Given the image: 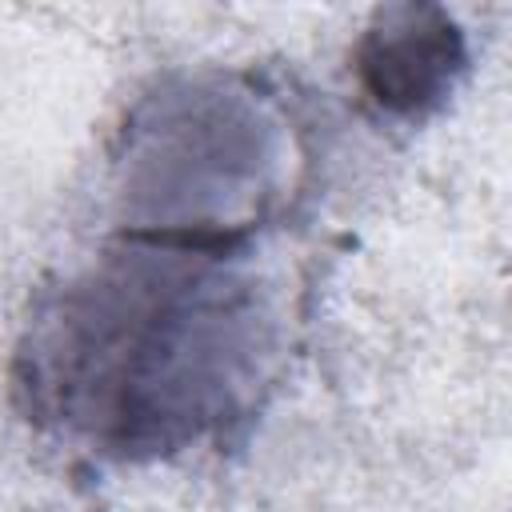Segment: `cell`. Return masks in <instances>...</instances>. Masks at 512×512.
I'll return each mask as SVG.
<instances>
[{
	"instance_id": "obj_1",
	"label": "cell",
	"mask_w": 512,
	"mask_h": 512,
	"mask_svg": "<svg viewBox=\"0 0 512 512\" xmlns=\"http://www.w3.org/2000/svg\"><path fill=\"white\" fill-rule=\"evenodd\" d=\"M244 236L128 232L28 328L32 412L112 456L168 452L228 420L264 368Z\"/></svg>"
},
{
	"instance_id": "obj_2",
	"label": "cell",
	"mask_w": 512,
	"mask_h": 512,
	"mask_svg": "<svg viewBox=\"0 0 512 512\" xmlns=\"http://www.w3.org/2000/svg\"><path fill=\"white\" fill-rule=\"evenodd\" d=\"M456 60V32L444 20L424 28L416 8L384 16V32H372L360 48L364 84L392 112H412L420 100H428L448 80Z\"/></svg>"
}]
</instances>
